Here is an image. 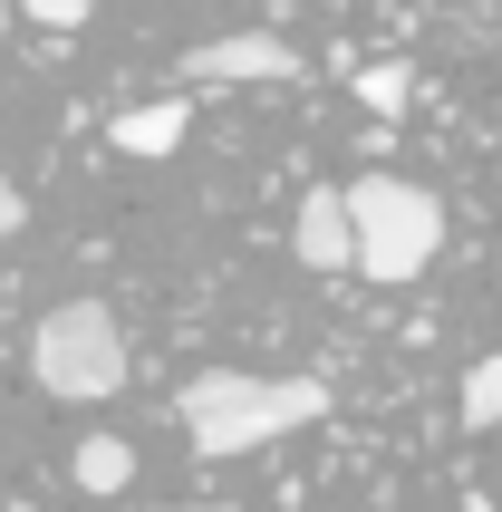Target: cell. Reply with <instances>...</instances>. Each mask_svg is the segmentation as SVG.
<instances>
[{
  "instance_id": "6da1fadb",
  "label": "cell",
  "mask_w": 502,
  "mask_h": 512,
  "mask_svg": "<svg viewBox=\"0 0 502 512\" xmlns=\"http://www.w3.org/2000/svg\"><path fill=\"white\" fill-rule=\"evenodd\" d=\"M174 416L194 435V455H251V445H280L329 416V387L319 377H251V368H203L174 387Z\"/></svg>"
},
{
  "instance_id": "7a4b0ae2",
  "label": "cell",
  "mask_w": 502,
  "mask_h": 512,
  "mask_svg": "<svg viewBox=\"0 0 502 512\" xmlns=\"http://www.w3.org/2000/svg\"><path fill=\"white\" fill-rule=\"evenodd\" d=\"M348 194V271L367 281H416L425 261L445 252V203L406 184V174H358V184H338Z\"/></svg>"
},
{
  "instance_id": "3957f363",
  "label": "cell",
  "mask_w": 502,
  "mask_h": 512,
  "mask_svg": "<svg viewBox=\"0 0 502 512\" xmlns=\"http://www.w3.org/2000/svg\"><path fill=\"white\" fill-rule=\"evenodd\" d=\"M29 368L68 406L116 397V387H126V329H116V310L107 300H58V310L29 329Z\"/></svg>"
},
{
  "instance_id": "277c9868",
  "label": "cell",
  "mask_w": 502,
  "mask_h": 512,
  "mask_svg": "<svg viewBox=\"0 0 502 512\" xmlns=\"http://www.w3.org/2000/svg\"><path fill=\"white\" fill-rule=\"evenodd\" d=\"M184 78H194V87L300 78V49H290V39H271V29H232V39H203V49H184Z\"/></svg>"
},
{
  "instance_id": "5b68a950",
  "label": "cell",
  "mask_w": 502,
  "mask_h": 512,
  "mask_svg": "<svg viewBox=\"0 0 502 512\" xmlns=\"http://www.w3.org/2000/svg\"><path fill=\"white\" fill-rule=\"evenodd\" d=\"M290 252H300V271H348V194L338 184H309L300 213H290Z\"/></svg>"
},
{
  "instance_id": "8992f818",
  "label": "cell",
  "mask_w": 502,
  "mask_h": 512,
  "mask_svg": "<svg viewBox=\"0 0 502 512\" xmlns=\"http://www.w3.org/2000/svg\"><path fill=\"white\" fill-rule=\"evenodd\" d=\"M107 136H116V155H145V165H155V155H174V145L194 136V107H184V97H155V107H126Z\"/></svg>"
},
{
  "instance_id": "52a82bcc",
  "label": "cell",
  "mask_w": 502,
  "mask_h": 512,
  "mask_svg": "<svg viewBox=\"0 0 502 512\" xmlns=\"http://www.w3.org/2000/svg\"><path fill=\"white\" fill-rule=\"evenodd\" d=\"M68 474H78V493H126L136 484V445L126 435H87L78 455H68Z\"/></svg>"
},
{
  "instance_id": "ba28073f",
  "label": "cell",
  "mask_w": 502,
  "mask_h": 512,
  "mask_svg": "<svg viewBox=\"0 0 502 512\" xmlns=\"http://www.w3.org/2000/svg\"><path fill=\"white\" fill-rule=\"evenodd\" d=\"M464 426H502V358L464 368Z\"/></svg>"
},
{
  "instance_id": "9c48e42d",
  "label": "cell",
  "mask_w": 502,
  "mask_h": 512,
  "mask_svg": "<svg viewBox=\"0 0 502 512\" xmlns=\"http://www.w3.org/2000/svg\"><path fill=\"white\" fill-rule=\"evenodd\" d=\"M406 97H416V78H406V68H358V107L396 116V107H406Z\"/></svg>"
},
{
  "instance_id": "30bf717a",
  "label": "cell",
  "mask_w": 502,
  "mask_h": 512,
  "mask_svg": "<svg viewBox=\"0 0 502 512\" xmlns=\"http://www.w3.org/2000/svg\"><path fill=\"white\" fill-rule=\"evenodd\" d=\"M20 20H39V29H78L87 20V0H10Z\"/></svg>"
},
{
  "instance_id": "8fae6325",
  "label": "cell",
  "mask_w": 502,
  "mask_h": 512,
  "mask_svg": "<svg viewBox=\"0 0 502 512\" xmlns=\"http://www.w3.org/2000/svg\"><path fill=\"white\" fill-rule=\"evenodd\" d=\"M174 512H223V503H174Z\"/></svg>"
},
{
  "instance_id": "7c38bea8",
  "label": "cell",
  "mask_w": 502,
  "mask_h": 512,
  "mask_svg": "<svg viewBox=\"0 0 502 512\" xmlns=\"http://www.w3.org/2000/svg\"><path fill=\"white\" fill-rule=\"evenodd\" d=\"M0 29H10V0H0Z\"/></svg>"
}]
</instances>
